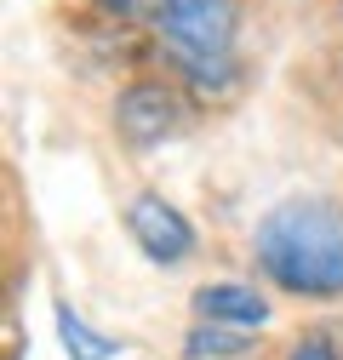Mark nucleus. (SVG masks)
Wrapping results in <instances>:
<instances>
[{
  "instance_id": "obj_6",
  "label": "nucleus",
  "mask_w": 343,
  "mask_h": 360,
  "mask_svg": "<svg viewBox=\"0 0 343 360\" xmlns=\"http://www.w3.org/2000/svg\"><path fill=\"white\" fill-rule=\"evenodd\" d=\"M58 338H63L69 360H115V354H120V343L103 338V332H92L69 303H58Z\"/></svg>"
},
{
  "instance_id": "obj_10",
  "label": "nucleus",
  "mask_w": 343,
  "mask_h": 360,
  "mask_svg": "<svg viewBox=\"0 0 343 360\" xmlns=\"http://www.w3.org/2000/svg\"><path fill=\"white\" fill-rule=\"evenodd\" d=\"M337 12H343V0H337Z\"/></svg>"
},
{
  "instance_id": "obj_5",
  "label": "nucleus",
  "mask_w": 343,
  "mask_h": 360,
  "mask_svg": "<svg viewBox=\"0 0 343 360\" xmlns=\"http://www.w3.org/2000/svg\"><path fill=\"white\" fill-rule=\"evenodd\" d=\"M195 314L218 321V326H235V332H257V326H269V297L246 281H224V286L195 292Z\"/></svg>"
},
{
  "instance_id": "obj_3",
  "label": "nucleus",
  "mask_w": 343,
  "mask_h": 360,
  "mask_svg": "<svg viewBox=\"0 0 343 360\" xmlns=\"http://www.w3.org/2000/svg\"><path fill=\"white\" fill-rule=\"evenodd\" d=\"M115 126H120V138L132 149H155V143L183 131V103L160 80H132L120 92V103H115Z\"/></svg>"
},
{
  "instance_id": "obj_2",
  "label": "nucleus",
  "mask_w": 343,
  "mask_h": 360,
  "mask_svg": "<svg viewBox=\"0 0 343 360\" xmlns=\"http://www.w3.org/2000/svg\"><path fill=\"white\" fill-rule=\"evenodd\" d=\"M235 29H240V0H166L155 34L160 52L172 58L195 92H235L240 63H235Z\"/></svg>"
},
{
  "instance_id": "obj_8",
  "label": "nucleus",
  "mask_w": 343,
  "mask_h": 360,
  "mask_svg": "<svg viewBox=\"0 0 343 360\" xmlns=\"http://www.w3.org/2000/svg\"><path fill=\"white\" fill-rule=\"evenodd\" d=\"M286 360H343V354H337V343H332L326 332H309V338H297V343L286 349Z\"/></svg>"
},
{
  "instance_id": "obj_4",
  "label": "nucleus",
  "mask_w": 343,
  "mask_h": 360,
  "mask_svg": "<svg viewBox=\"0 0 343 360\" xmlns=\"http://www.w3.org/2000/svg\"><path fill=\"white\" fill-rule=\"evenodd\" d=\"M126 229H132L138 252H143L149 263H160V269L183 263V257L195 252V229H189V217L172 206V200H160V195H138L132 206H126Z\"/></svg>"
},
{
  "instance_id": "obj_1",
  "label": "nucleus",
  "mask_w": 343,
  "mask_h": 360,
  "mask_svg": "<svg viewBox=\"0 0 343 360\" xmlns=\"http://www.w3.org/2000/svg\"><path fill=\"white\" fill-rule=\"evenodd\" d=\"M252 257L292 297H343V206L326 195L280 200L257 223Z\"/></svg>"
},
{
  "instance_id": "obj_7",
  "label": "nucleus",
  "mask_w": 343,
  "mask_h": 360,
  "mask_svg": "<svg viewBox=\"0 0 343 360\" xmlns=\"http://www.w3.org/2000/svg\"><path fill=\"white\" fill-rule=\"evenodd\" d=\"M183 354H189V360H235V354H246V332L218 326V321H200V326L183 338Z\"/></svg>"
},
{
  "instance_id": "obj_9",
  "label": "nucleus",
  "mask_w": 343,
  "mask_h": 360,
  "mask_svg": "<svg viewBox=\"0 0 343 360\" xmlns=\"http://www.w3.org/2000/svg\"><path fill=\"white\" fill-rule=\"evenodd\" d=\"M103 6H109L115 18H160L166 0H103Z\"/></svg>"
}]
</instances>
